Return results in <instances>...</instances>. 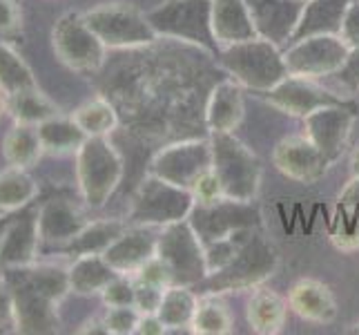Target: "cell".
Here are the masks:
<instances>
[{
  "instance_id": "1",
  "label": "cell",
  "mask_w": 359,
  "mask_h": 335,
  "mask_svg": "<svg viewBox=\"0 0 359 335\" xmlns=\"http://www.w3.org/2000/svg\"><path fill=\"white\" fill-rule=\"evenodd\" d=\"M219 63L241 88L264 94L288 77L283 52L266 39H250L219 49Z\"/></svg>"
},
{
  "instance_id": "2",
  "label": "cell",
  "mask_w": 359,
  "mask_h": 335,
  "mask_svg": "<svg viewBox=\"0 0 359 335\" xmlns=\"http://www.w3.org/2000/svg\"><path fill=\"white\" fill-rule=\"evenodd\" d=\"M279 266L277 248L270 239L257 230L243 242L239 253L232 257V262L221 270L208 275L199 287L205 295H221L234 291H250L262 287L266 280L275 275Z\"/></svg>"
},
{
  "instance_id": "3",
  "label": "cell",
  "mask_w": 359,
  "mask_h": 335,
  "mask_svg": "<svg viewBox=\"0 0 359 335\" xmlns=\"http://www.w3.org/2000/svg\"><path fill=\"white\" fill-rule=\"evenodd\" d=\"M76 183L83 204L98 210L116 192L123 179V159L107 136H88L74 155Z\"/></svg>"
},
{
  "instance_id": "4",
  "label": "cell",
  "mask_w": 359,
  "mask_h": 335,
  "mask_svg": "<svg viewBox=\"0 0 359 335\" xmlns=\"http://www.w3.org/2000/svg\"><path fill=\"white\" fill-rule=\"evenodd\" d=\"M145 16L156 36L185 41L219 54L212 32V0H165Z\"/></svg>"
},
{
  "instance_id": "5",
  "label": "cell",
  "mask_w": 359,
  "mask_h": 335,
  "mask_svg": "<svg viewBox=\"0 0 359 335\" xmlns=\"http://www.w3.org/2000/svg\"><path fill=\"white\" fill-rule=\"evenodd\" d=\"M212 170L224 185V195L237 202H255L262 185V164L234 132H210Z\"/></svg>"
},
{
  "instance_id": "6",
  "label": "cell",
  "mask_w": 359,
  "mask_h": 335,
  "mask_svg": "<svg viewBox=\"0 0 359 335\" xmlns=\"http://www.w3.org/2000/svg\"><path fill=\"white\" fill-rule=\"evenodd\" d=\"M194 208V195L188 188L161 179L156 175H147L139 188H136L130 206V223L139 226H154L163 228L170 223L188 219Z\"/></svg>"
},
{
  "instance_id": "7",
  "label": "cell",
  "mask_w": 359,
  "mask_h": 335,
  "mask_svg": "<svg viewBox=\"0 0 359 335\" xmlns=\"http://www.w3.org/2000/svg\"><path fill=\"white\" fill-rule=\"evenodd\" d=\"M83 18L107 49H134L158 39L147 16L130 3H101L83 11Z\"/></svg>"
},
{
  "instance_id": "8",
  "label": "cell",
  "mask_w": 359,
  "mask_h": 335,
  "mask_svg": "<svg viewBox=\"0 0 359 335\" xmlns=\"http://www.w3.org/2000/svg\"><path fill=\"white\" fill-rule=\"evenodd\" d=\"M156 257L168 266L177 287H199L208 277L203 244L188 219L161 228Z\"/></svg>"
},
{
  "instance_id": "9",
  "label": "cell",
  "mask_w": 359,
  "mask_h": 335,
  "mask_svg": "<svg viewBox=\"0 0 359 335\" xmlns=\"http://www.w3.org/2000/svg\"><path fill=\"white\" fill-rule=\"evenodd\" d=\"M52 49L67 70L79 74L98 72L105 63L107 47L92 32L83 11H67L52 27Z\"/></svg>"
},
{
  "instance_id": "10",
  "label": "cell",
  "mask_w": 359,
  "mask_h": 335,
  "mask_svg": "<svg viewBox=\"0 0 359 335\" xmlns=\"http://www.w3.org/2000/svg\"><path fill=\"white\" fill-rule=\"evenodd\" d=\"M190 226L199 235L201 244L230 237L239 230H250L262 226V210L252 202H237L221 197L210 204H196L188 217Z\"/></svg>"
},
{
  "instance_id": "11",
  "label": "cell",
  "mask_w": 359,
  "mask_h": 335,
  "mask_svg": "<svg viewBox=\"0 0 359 335\" xmlns=\"http://www.w3.org/2000/svg\"><path fill=\"white\" fill-rule=\"evenodd\" d=\"M348 52L351 47L337 34H321L290 43V47L283 52V60L292 77L317 81L335 77L348 58Z\"/></svg>"
},
{
  "instance_id": "12",
  "label": "cell",
  "mask_w": 359,
  "mask_h": 335,
  "mask_svg": "<svg viewBox=\"0 0 359 335\" xmlns=\"http://www.w3.org/2000/svg\"><path fill=\"white\" fill-rule=\"evenodd\" d=\"M210 168H212V145H210V139H192L163 147L152 159L150 172L179 185V188L192 190L196 179Z\"/></svg>"
},
{
  "instance_id": "13",
  "label": "cell",
  "mask_w": 359,
  "mask_h": 335,
  "mask_svg": "<svg viewBox=\"0 0 359 335\" xmlns=\"http://www.w3.org/2000/svg\"><path fill=\"white\" fill-rule=\"evenodd\" d=\"M9 282L11 295H14L16 306V333L22 335H47L56 333L60 327L58 306L43 293L36 291L32 284L25 280L16 268L0 270Z\"/></svg>"
},
{
  "instance_id": "14",
  "label": "cell",
  "mask_w": 359,
  "mask_h": 335,
  "mask_svg": "<svg viewBox=\"0 0 359 335\" xmlns=\"http://www.w3.org/2000/svg\"><path fill=\"white\" fill-rule=\"evenodd\" d=\"M355 121H357V105L348 101L341 105H326L311 112L304 119V128L308 139L332 164V161H337L344 155L346 145H348Z\"/></svg>"
},
{
  "instance_id": "15",
  "label": "cell",
  "mask_w": 359,
  "mask_h": 335,
  "mask_svg": "<svg viewBox=\"0 0 359 335\" xmlns=\"http://www.w3.org/2000/svg\"><path fill=\"white\" fill-rule=\"evenodd\" d=\"M262 98L270 107L283 112V114L299 117V119H306L311 112L319 107L348 103V101H344L341 96H335L332 92L321 88V85H317V81L292 77V74H288L286 79L279 81L272 90L264 92Z\"/></svg>"
},
{
  "instance_id": "16",
  "label": "cell",
  "mask_w": 359,
  "mask_h": 335,
  "mask_svg": "<svg viewBox=\"0 0 359 335\" xmlns=\"http://www.w3.org/2000/svg\"><path fill=\"white\" fill-rule=\"evenodd\" d=\"M36 213H39V206L32 204L11 215L3 239H0V270L22 268L39 262V253L43 246Z\"/></svg>"
},
{
  "instance_id": "17",
  "label": "cell",
  "mask_w": 359,
  "mask_h": 335,
  "mask_svg": "<svg viewBox=\"0 0 359 335\" xmlns=\"http://www.w3.org/2000/svg\"><path fill=\"white\" fill-rule=\"evenodd\" d=\"M272 164L286 179L313 185L326 175L330 161L304 134L281 139L275 145V152H272Z\"/></svg>"
},
{
  "instance_id": "18",
  "label": "cell",
  "mask_w": 359,
  "mask_h": 335,
  "mask_svg": "<svg viewBox=\"0 0 359 335\" xmlns=\"http://www.w3.org/2000/svg\"><path fill=\"white\" fill-rule=\"evenodd\" d=\"M36 221H39L41 246L60 248V251L90 223L83 210L67 197H49L39 206Z\"/></svg>"
},
{
  "instance_id": "19",
  "label": "cell",
  "mask_w": 359,
  "mask_h": 335,
  "mask_svg": "<svg viewBox=\"0 0 359 335\" xmlns=\"http://www.w3.org/2000/svg\"><path fill=\"white\" fill-rule=\"evenodd\" d=\"M259 39L275 45L290 43L302 18L304 0H245Z\"/></svg>"
},
{
  "instance_id": "20",
  "label": "cell",
  "mask_w": 359,
  "mask_h": 335,
  "mask_svg": "<svg viewBox=\"0 0 359 335\" xmlns=\"http://www.w3.org/2000/svg\"><path fill=\"white\" fill-rule=\"evenodd\" d=\"M158 232L154 226H139L132 223L123 230L116 242L107 248L103 257L107 259V264L112 266L118 275H134L145 262L156 255L158 246Z\"/></svg>"
},
{
  "instance_id": "21",
  "label": "cell",
  "mask_w": 359,
  "mask_h": 335,
  "mask_svg": "<svg viewBox=\"0 0 359 335\" xmlns=\"http://www.w3.org/2000/svg\"><path fill=\"white\" fill-rule=\"evenodd\" d=\"M288 306L306 322L315 324H330L337 317V302L332 291L324 282L299 280L290 289Z\"/></svg>"
},
{
  "instance_id": "22",
  "label": "cell",
  "mask_w": 359,
  "mask_h": 335,
  "mask_svg": "<svg viewBox=\"0 0 359 335\" xmlns=\"http://www.w3.org/2000/svg\"><path fill=\"white\" fill-rule=\"evenodd\" d=\"M243 92L237 81H224L210 92L205 123L210 132H234L243 121Z\"/></svg>"
},
{
  "instance_id": "23",
  "label": "cell",
  "mask_w": 359,
  "mask_h": 335,
  "mask_svg": "<svg viewBox=\"0 0 359 335\" xmlns=\"http://www.w3.org/2000/svg\"><path fill=\"white\" fill-rule=\"evenodd\" d=\"M212 32L219 49L257 39L245 0H212Z\"/></svg>"
},
{
  "instance_id": "24",
  "label": "cell",
  "mask_w": 359,
  "mask_h": 335,
  "mask_svg": "<svg viewBox=\"0 0 359 335\" xmlns=\"http://www.w3.org/2000/svg\"><path fill=\"white\" fill-rule=\"evenodd\" d=\"M348 3L351 0H306L302 18L297 22V29L290 43L308 39V36H321V34L339 36L341 18Z\"/></svg>"
},
{
  "instance_id": "25",
  "label": "cell",
  "mask_w": 359,
  "mask_h": 335,
  "mask_svg": "<svg viewBox=\"0 0 359 335\" xmlns=\"http://www.w3.org/2000/svg\"><path fill=\"white\" fill-rule=\"evenodd\" d=\"M69 289L74 295H101L103 289L112 282L118 272L107 264L103 255H79L67 266Z\"/></svg>"
},
{
  "instance_id": "26",
  "label": "cell",
  "mask_w": 359,
  "mask_h": 335,
  "mask_svg": "<svg viewBox=\"0 0 359 335\" xmlns=\"http://www.w3.org/2000/svg\"><path fill=\"white\" fill-rule=\"evenodd\" d=\"M0 152L7 166L14 168H34L43 159L45 150L39 136V128L27 126V123H14L3 136Z\"/></svg>"
},
{
  "instance_id": "27",
  "label": "cell",
  "mask_w": 359,
  "mask_h": 335,
  "mask_svg": "<svg viewBox=\"0 0 359 335\" xmlns=\"http://www.w3.org/2000/svg\"><path fill=\"white\" fill-rule=\"evenodd\" d=\"M5 110H7V117L14 123H27V126H41L43 121L52 119L56 114H63L60 107L39 88V85L5 96Z\"/></svg>"
},
{
  "instance_id": "28",
  "label": "cell",
  "mask_w": 359,
  "mask_h": 335,
  "mask_svg": "<svg viewBox=\"0 0 359 335\" xmlns=\"http://www.w3.org/2000/svg\"><path fill=\"white\" fill-rule=\"evenodd\" d=\"M39 192V181L29 175V170L14 166L0 170V215H11L32 206Z\"/></svg>"
},
{
  "instance_id": "29",
  "label": "cell",
  "mask_w": 359,
  "mask_h": 335,
  "mask_svg": "<svg viewBox=\"0 0 359 335\" xmlns=\"http://www.w3.org/2000/svg\"><path fill=\"white\" fill-rule=\"evenodd\" d=\"M248 324L259 335H275L286 324L288 304L275 291L259 289L248 302Z\"/></svg>"
},
{
  "instance_id": "30",
  "label": "cell",
  "mask_w": 359,
  "mask_h": 335,
  "mask_svg": "<svg viewBox=\"0 0 359 335\" xmlns=\"http://www.w3.org/2000/svg\"><path fill=\"white\" fill-rule=\"evenodd\" d=\"M39 128V136L43 143L45 155L63 157V155H76V150L83 145V141L88 139L79 123L72 119V114H56L52 119L43 121Z\"/></svg>"
},
{
  "instance_id": "31",
  "label": "cell",
  "mask_w": 359,
  "mask_h": 335,
  "mask_svg": "<svg viewBox=\"0 0 359 335\" xmlns=\"http://www.w3.org/2000/svg\"><path fill=\"white\" fill-rule=\"evenodd\" d=\"M128 228L126 221L118 219H98L90 221L76 237H74L65 248L63 253L79 257V255H103L109 246L116 242V237Z\"/></svg>"
},
{
  "instance_id": "32",
  "label": "cell",
  "mask_w": 359,
  "mask_h": 335,
  "mask_svg": "<svg viewBox=\"0 0 359 335\" xmlns=\"http://www.w3.org/2000/svg\"><path fill=\"white\" fill-rule=\"evenodd\" d=\"M196 308H199V297L190 291V287H177V284H172L163 293V300H161L156 315L168 331L179 333L192 327Z\"/></svg>"
},
{
  "instance_id": "33",
  "label": "cell",
  "mask_w": 359,
  "mask_h": 335,
  "mask_svg": "<svg viewBox=\"0 0 359 335\" xmlns=\"http://www.w3.org/2000/svg\"><path fill=\"white\" fill-rule=\"evenodd\" d=\"M39 81L34 77V70L25 60L18 49L7 39L0 41V92L5 96L16 94L20 90L36 88Z\"/></svg>"
},
{
  "instance_id": "34",
  "label": "cell",
  "mask_w": 359,
  "mask_h": 335,
  "mask_svg": "<svg viewBox=\"0 0 359 335\" xmlns=\"http://www.w3.org/2000/svg\"><path fill=\"white\" fill-rule=\"evenodd\" d=\"M72 119L88 136H109L118 126V114L114 105L105 98L96 96L85 101L72 112Z\"/></svg>"
},
{
  "instance_id": "35",
  "label": "cell",
  "mask_w": 359,
  "mask_h": 335,
  "mask_svg": "<svg viewBox=\"0 0 359 335\" xmlns=\"http://www.w3.org/2000/svg\"><path fill=\"white\" fill-rule=\"evenodd\" d=\"M190 329L199 335H226L232 331V315L224 304L215 300V295H208L199 302Z\"/></svg>"
},
{
  "instance_id": "36",
  "label": "cell",
  "mask_w": 359,
  "mask_h": 335,
  "mask_svg": "<svg viewBox=\"0 0 359 335\" xmlns=\"http://www.w3.org/2000/svg\"><path fill=\"white\" fill-rule=\"evenodd\" d=\"M103 320L109 335H132L139 329L141 313L136 306H109Z\"/></svg>"
},
{
  "instance_id": "37",
  "label": "cell",
  "mask_w": 359,
  "mask_h": 335,
  "mask_svg": "<svg viewBox=\"0 0 359 335\" xmlns=\"http://www.w3.org/2000/svg\"><path fill=\"white\" fill-rule=\"evenodd\" d=\"M134 280L130 275H116L101 293L103 304L109 306H134Z\"/></svg>"
},
{
  "instance_id": "38",
  "label": "cell",
  "mask_w": 359,
  "mask_h": 335,
  "mask_svg": "<svg viewBox=\"0 0 359 335\" xmlns=\"http://www.w3.org/2000/svg\"><path fill=\"white\" fill-rule=\"evenodd\" d=\"M134 282H141V284H152V287H161V289H168L172 287V275L168 266L161 262V259L154 255L150 262H145L139 270L132 275Z\"/></svg>"
},
{
  "instance_id": "39",
  "label": "cell",
  "mask_w": 359,
  "mask_h": 335,
  "mask_svg": "<svg viewBox=\"0 0 359 335\" xmlns=\"http://www.w3.org/2000/svg\"><path fill=\"white\" fill-rule=\"evenodd\" d=\"M192 195H194V202L196 204H210V202H217L221 199L224 195V185H221L219 177L215 175V170L210 168L208 172L196 179V183L192 185Z\"/></svg>"
},
{
  "instance_id": "40",
  "label": "cell",
  "mask_w": 359,
  "mask_h": 335,
  "mask_svg": "<svg viewBox=\"0 0 359 335\" xmlns=\"http://www.w3.org/2000/svg\"><path fill=\"white\" fill-rule=\"evenodd\" d=\"M134 306L139 308L141 315L147 313H156L161 300H163V293L165 289L161 287H152V284H141V282H134Z\"/></svg>"
},
{
  "instance_id": "41",
  "label": "cell",
  "mask_w": 359,
  "mask_h": 335,
  "mask_svg": "<svg viewBox=\"0 0 359 335\" xmlns=\"http://www.w3.org/2000/svg\"><path fill=\"white\" fill-rule=\"evenodd\" d=\"M22 29V11L18 0H0V36H16Z\"/></svg>"
},
{
  "instance_id": "42",
  "label": "cell",
  "mask_w": 359,
  "mask_h": 335,
  "mask_svg": "<svg viewBox=\"0 0 359 335\" xmlns=\"http://www.w3.org/2000/svg\"><path fill=\"white\" fill-rule=\"evenodd\" d=\"M0 331H14L16 333V306L14 295H11L9 282L0 272Z\"/></svg>"
},
{
  "instance_id": "43",
  "label": "cell",
  "mask_w": 359,
  "mask_h": 335,
  "mask_svg": "<svg viewBox=\"0 0 359 335\" xmlns=\"http://www.w3.org/2000/svg\"><path fill=\"white\" fill-rule=\"evenodd\" d=\"M339 39L351 49L359 45V0H351L348 7H346L339 27Z\"/></svg>"
},
{
  "instance_id": "44",
  "label": "cell",
  "mask_w": 359,
  "mask_h": 335,
  "mask_svg": "<svg viewBox=\"0 0 359 335\" xmlns=\"http://www.w3.org/2000/svg\"><path fill=\"white\" fill-rule=\"evenodd\" d=\"M335 77L344 88H348L351 92H359V45L351 49L348 58H346V63Z\"/></svg>"
},
{
  "instance_id": "45",
  "label": "cell",
  "mask_w": 359,
  "mask_h": 335,
  "mask_svg": "<svg viewBox=\"0 0 359 335\" xmlns=\"http://www.w3.org/2000/svg\"><path fill=\"white\" fill-rule=\"evenodd\" d=\"M339 206L359 210V175H353V179L346 183V188L339 195Z\"/></svg>"
},
{
  "instance_id": "46",
  "label": "cell",
  "mask_w": 359,
  "mask_h": 335,
  "mask_svg": "<svg viewBox=\"0 0 359 335\" xmlns=\"http://www.w3.org/2000/svg\"><path fill=\"white\" fill-rule=\"evenodd\" d=\"M136 333L139 335H163V333H168V329L163 322L158 320L156 313H147V315H141Z\"/></svg>"
},
{
  "instance_id": "47",
  "label": "cell",
  "mask_w": 359,
  "mask_h": 335,
  "mask_svg": "<svg viewBox=\"0 0 359 335\" xmlns=\"http://www.w3.org/2000/svg\"><path fill=\"white\" fill-rule=\"evenodd\" d=\"M79 333H94V335H109L107 327H105V320L103 317H92L88 322H83Z\"/></svg>"
},
{
  "instance_id": "48",
  "label": "cell",
  "mask_w": 359,
  "mask_h": 335,
  "mask_svg": "<svg viewBox=\"0 0 359 335\" xmlns=\"http://www.w3.org/2000/svg\"><path fill=\"white\" fill-rule=\"evenodd\" d=\"M351 168H353V175H359V143L355 145L353 157H351Z\"/></svg>"
},
{
  "instance_id": "49",
  "label": "cell",
  "mask_w": 359,
  "mask_h": 335,
  "mask_svg": "<svg viewBox=\"0 0 359 335\" xmlns=\"http://www.w3.org/2000/svg\"><path fill=\"white\" fill-rule=\"evenodd\" d=\"M11 215H14V213H11ZM11 215H0V239H3V232H5V228H7V223H9Z\"/></svg>"
},
{
  "instance_id": "50",
  "label": "cell",
  "mask_w": 359,
  "mask_h": 335,
  "mask_svg": "<svg viewBox=\"0 0 359 335\" xmlns=\"http://www.w3.org/2000/svg\"><path fill=\"white\" fill-rule=\"evenodd\" d=\"M7 114V110H5V94L0 92V119H3Z\"/></svg>"
},
{
  "instance_id": "51",
  "label": "cell",
  "mask_w": 359,
  "mask_h": 335,
  "mask_svg": "<svg viewBox=\"0 0 359 335\" xmlns=\"http://www.w3.org/2000/svg\"><path fill=\"white\" fill-rule=\"evenodd\" d=\"M353 333H359V322H357V324H355V329H353Z\"/></svg>"
},
{
  "instance_id": "52",
  "label": "cell",
  "mask_w": 359,
  "mask_h": 335,
  "mask_svg": "<svg viewBox=\"0 0 359 335\" xmlns=\"http://www.w3.org/2000/svg\"><path fill=\"white\" fill-rule=\"evenodd\" d=\"M3 39H5V36H0V41H3Z\"/></svg>"
},
{
  "instance_id": "53",
  "label": "cell",
  "mask_w": 359,
  "mask_h": 335,
  "mask_svg": "<svg viewBox=\"0 0 359 335\" xmlns=\"http://www.w3.org/2000/svg\"><path fill=\"white\" fill-rule=\"evenodd\" d=\"M304 3H306V0H304Z\"/></svg>"
}]
</instances>
